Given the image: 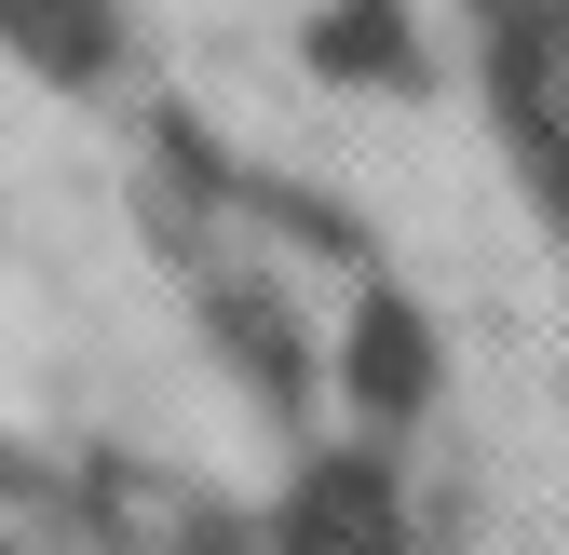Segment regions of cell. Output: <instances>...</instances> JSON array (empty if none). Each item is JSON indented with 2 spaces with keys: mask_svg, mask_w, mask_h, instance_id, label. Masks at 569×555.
I'll list each match as a JSON object with an SVG mask.
<instances>
[{
  "mask_svg": "<svg viewBox=\"0 0 569 555\" xmlns=\"http://www.w3.org/2000/svg\"><path fill=\"white\" fill-rule=\"evenodd\" d=\"M284 555H407V528H393V474H380V461H326V474H299V502H284Z\"/></svg>",
  "mask_w": 569,
  "mask_h": 555,
  "instance_id": "obj_1",
  "label": "cell"
},
{
  "mask_svg": "<svg viewBox=\"0 0 569 555\" xmlns=\"http://www.w3.org/2000/svg\"><path fill=\"white\" fill-rule=\"evenodd\" d=\"M339 366H352V393H367L380 421H407V406L435 393V325H420V312L380 285L367 312H352V353H339Z\"/></svg>",
  "mask_w": 569,
  "mask_h": 555,
  "instance_id": "obj_2",
  "label": "cell"
},
{
  "mask_svg": "<svg viewBox=\"0 0 569 555\" xmlns=\"http://www.w3.org/2000/svg\"><path fill=\"white\" fill-rule=\"evenodd\" d=\"M0 41H14L41 82H96L109 41H122V14H109V0H0Z\"/></svg>",
  "mask_w": 569,
  "mask_h": 555,
  "instance_id": "obj_3",
  "label": "cell"
},
{
  "mask_svg": "<svg viewBox=\"0 0 569 555\" xmlns=\"http://www.w3.org/2000/svg\"><path fill=\"white\" fill-rule=\"evenodd\" d=\"M312 54H326V68H352V82H380V68L407 54V14H393V0H339V14L312 28Z\"/></svg>",
  "mask_w": 569,
  "mask_h": 555,
  "instance_id": "obj_4",
  "label": "cell"
}]
</instances>
